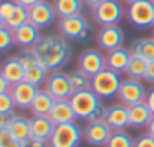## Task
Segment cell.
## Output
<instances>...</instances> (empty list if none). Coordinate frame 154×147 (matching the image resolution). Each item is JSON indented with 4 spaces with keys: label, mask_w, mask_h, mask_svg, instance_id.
Returning a JSON list of instances; mask_svg holds the SVG:
<instances>
[{
    "label": "cell",
    "mask_w": 154,
    "mask_h": 147,
    "mask_svg": "<svg viewBox=\"0 0 154 147\" xmlns=\"http://www.w3.org/2000/svg\"><path fill=\"white\" fill-rule=\"evenodd\" d=\"M33 53L38 62L45 66L50 72L60 71L66 66L72 57V48L63 36H41L38 44L33 47Z\"/></svg>",
    "instance_id": "6da1fadb"
},
{
    "label": "cell",
    "mask_w": 154,
    "mask_h": 147,
    "mask_svg": "<svg viewBox=\"0 0 154 147\" xmlns=\"http://www.w3.org/2000/svg\"><path fill=\"white\" fill-rule=\"evenodd\" d=\"M123 83L121 74L106 68L91 77V84L90 89L102 99H112L118 95L120 86Z\"/></svg>",
    "instance_id": "7a4b0ae2"
},
{
    "label": "cell",
    "mask_w": 154,
    "mask_h": 147,
    "mask_svg": "<svg viewBox=\"0 0 154 147\" xmlns=\"http://www.w3.org/2000/svg\"><path fill=\"white\" fill-rule=\"evenodd\" d=\"M84 138V131L76 122L55 125L50 138L51 147H78Z\"/></svg>",
    "instance_id": "3957f363"
},
{
    "label": "cell",
    "mask_w": 154,
    "mask_h": 147,
    "mask_svg": "<svg viewBox=\"0 0 154 147\" xmlns=\"http://www.w3.org/2000/svg\"><path fill=\"white\" fill-rule=\"evenodd\" d=\"M126 15L132 26L138 29H150L154 26V2L135 0L129 3Z\"/></svg>",
    "instance_id": "277c9868"
},
{
    "label": "cell",
    "mask_w": 154,
    "mask_h": 147,
    "mask_svg": "<svg viewBox=\"0 0 154 147\" xmlns=\"http://www.w3.org/2000/svg\"><path fill=\"white\" fill-rule=\"evenodd\" d=\"M58 30L63 38L66 39H73L79 42H85L90 38L91 27L88 21L79 14V15H72L66 18H60L58 23Z\"/></svg>",
    "instance_id": "5b68a950"
},
{
    "label": "cell",
    "mask_w": 154,
    "mask_h": 147,
    "mask_svg": "<svg viewBox=\"0 0 154 147\" xmlns=\"http://www.w3.org/2000/svg\"><path fill=\"white\" fill-rule=\"evenodd\" d=\"M69 101L73 107L76 117L82 120H88V117L94 113V110L102 104V98H99L91 89L73 92Z\"/></svg>",
    "instance_id": "8992f818"
},
{
    "label": "cell",
    "mask_w": 154,
    "mask_h": 147,
    "mask_svg": "<svg viewBox=\"0 0 154 147\" xmlns=\"http://www.w3.org/2000/svg\"><path fill=\"white\" fill-rule=\"evenodd\" d=\"M18 59L21 60V63L26 69V80L29 83H32L38 87L45 84V81L50 75V71L38 62L33 50H23L18 54Z\"/></svg>",
    "instance_id": "52a82bcc"
},
{
    "label": "cell",
    "mask_w": 154,
    "mask_h": 147,
    "mask_svg": "<svg viewBox=\"0 0 154 147\" xmlns=\"http://www.w3.org/2000/svg\"><path fill=\"white\" fill-rule=\"evenodd\" d=\"M94 20L102 26L118 24L124 17V8L120 0H105L96 8H93Z\"/></svg>",
    "instance_id": "ba28073f"
},
{
    "label": "cell",
    "mask_w": 154,
    "mask_h": 147,
    "mask_svg": "<svg viewBox=\"0 0 154 147\" xmlns=\"http://www.w3.org/2000/svg\"><path fill=\"white\" fill-rule=\"evenodd\" d=\"M45 90L51 95L55 101L61 99H70L73 95V87L69 78V74H64L61 71H54L48 75L45 81Z\"/></svg>",
    "instance_id": "9c48e42d"
},
{
    "label": "cell",
    "mask_w": 154,
    "mask_h": 147,
    "mask_svg": "<svg viewBox=\"0 0 154 147\" xmlns=\"http://www.w3.org/2000/svg\"><path fill=\"white\" fill-rule=\"evenodd\" d=\"M117 98L120 99L121 104L130 107V105L144 102L147 99V90H145V86L139 80L126 78V80H123V83L120 86Z\"/></svg>",
    "instance_id": "30bf717a"
},
{
    "label": "cell",
    "mask_w": 154,
    "mask_h": 147,
    "mask_svg": "<svg viewBox=\"0 0 154 147\" xmlns=\"http://www.w3.org/2000/svg\"><path fill=\"white\" fill-rule=\"evenodd\" d=\"M78 69L85 72L88 77H94L106 69V56H103L99 50H85L78 59Z\"/></svg>",
    "instance_id": "8fae6325"
},
{
    "label": "cell",
    "mask_w": 154,
    "mask_h": 147,
    "mask_svg": "<svg viewBox=\"0 0 154 147\" xmlns=\"http://www.w3.org/2000/svg\"><path fill=\"white\" fill-rule=\"evenodd\" d=\"M57 17V12L54 9V5H51L47 0H42L36 3L35 6L29 8V21L33 23L39 29H45L51 26Z\"/></svg>",
    "instance_id": "7c38bea8"
},
{
    "label": "cell",
    "mask_w": 154,
    "mask_h": 147,
    "mask_svg": "<svg viewBox=\"0 0 154 147\" xmlns=\"http://www.w3.org/2000/svg\"><path fill=\"white\" fill-rule=\"evenodd\" d=\"M11 95L14 98V102H15V107L17 108H21V110H30L33 101L36 98L38 92H39V87L29 83L27 80L18 83V84H14L11 87Z\"/></svg>",
    "instance_id": "4fadbf2b"
},
{
    "label": "cell",
    "mask_w": 154,
    "mask_h": 147,
    "mask_svg": "<svg viewBox=\"0 0 154 147\" xmlns=\"http://www.w3.org/2000/svg\"><path fill=\"white\" fill-rule=\"evenodd\" d=\"M123 42H124V32L118 24L103 26L97 33V44L106 53L123 47Z\"/></svg>",
    "instance_id": "5bb4252c"
},
{
    "label": "cell",
    "mask_w": 154,
    "mask_h": 147,
    "mask_svg": "<svg viewBox=\"0 0 154 147\" xmlns=\"http://www.w3.org/2000/svg\"><path fill=\"white\" fill-rule=\"evenodd\" d=\"M112 134V129L109 128V125L100 120V122H91L87 125L85 131H84V138L87 140L88 144L94 147H105L109 137Z\"/></svg>",
    "instance_id": "9a60e30c"
},
{
    "label": "cell",
    "mask_w": 154,
    "mask_h": 147,
    "mask_svg": "<svg viewBox=\"0 0 154 147\" xmlns=\"http://www.w3.org/2000/svg\"><path fill=\"white\" fill-rule=\"evenodd\" d=\"M105 122L109 125L112 131H124L130 126L129 123V107L124 104H114L108 107Z\"/></svg>",
    "instance_id": "2e32d148"
},
{
    "label": "cell",
    "mask_w": 154,
    "mask_h": 147,
    "mask_svg": "<svg viewBox=\"0 0 154 147\" xmlns=\"http://www.w3.org/2000/svg\"><path fill=\"white\" fill-rule=\"evenodd\" d=\"M39 30H41L39 27H36L33 23L27 21L26 24H23V26H20L18 29L14 30L15 44L24 50H32L38 44V41L41 39Z\"/></svg>",
    "instance_id": "e0dca14e"
},
{
    "label": "cell",
    "mask_w": 154,
    "mask_h": 147,
    "mask_svg": "<svg viewBox=\"0 0 154 147\" xmlns=\"http://www.w3.org/2000/svg\"><path fill=\"white\" fill-rule=\"evenodd\" d=\"M0 72L11 86L18 84L26 80V69H24L21 60L18 59V56L6 59L0 66Z\"/></svg>",
    "instance_id": "ac0fdd59"
},
{
    "label": "cell",
    "mask_w": 154,
    "mask_h": 147,
    "mask_svg": "<svg viewBox=\"0 0 154 147\" xmlns=\"http://www.w3.org/2000/svg\"><path fill=\"white\" fill-rule=\"evenodd\" d=\"M48 117L54 122V125L70 123V122H75V120L78 119L69 99L55 101L54 105H52V108H51V113L48 114Z\"/></svg>",
    "instance_id": "d6986e66"
},
{
    "label": "cell",
    "mask_w": 154,
    "mask_h": 147,
    "mask_svg": "<svg viewBox=\"0 0 154 147\" xmlns=\"http://www.w3.org/2000/svg\"><path fill=\"white\" fill-rule=\"evenodd\" d=\"M55 125L48 116H33L30 119V137L50 141Z\"/></svg>",
    "instance_id": "ffe728a7"
},
{
    "label": "cell",
    "mask_w": 154,
    "mask_h": 147,
    "mask_svg": "<svg viewBox=\"0 0 154 147\" xmlns=\"http://www.w3.org/2000/svg\"><path fill=\"white\" fill-rule=\"evenodd\" d=\"M153 116V111L150 110V107L145 101L129 107V123L132 128H136V129L147 128V125L150 123Z\"/></svg>",
    "instance_id": "44dd1931"
},
{
    "label": "cell",
    "mask_w": 154,
    "mask_h": 147,
    "mask_svg": "<svg viewBox=\"0 0 154 147\" xmlns=\"http://www.w3.org/2000/svg\"><path fill=\"white\" fill-rule=\"evenodd\" d=\"M132 59V53L130 50L124 48V47H120L117 50H112L106 54V68L121 74V72H126L127 66H129V62Z\"/></svg>",
    "instance_id": "7402d4cb"
},
{
    "label": "cell",
    "mask_w": 154,
    "mask_h": 147,
    "mask_svg": "<svg viewBox=\"0 0 154 147\" xmlns=\"http://www.w3.org/2000/svg\"><path fill=\"white\" fill-rule=\"evenodd\" d=\"M54 102H55V99L52 98L45 89H39L36 98L30 107V111H32L33 116H48L51 113Z\"/></svg>",
    "instance_id": "603a6c76"
},
{
    "label": "cell",
    "mask_w": 154,
    "mask_h": 147,
    "mask_svg": "<svg viewBox=\"0 0 154 147\" xmlns=\"http://www.w3.org/2000/svg\"><path fill=\"white\" fill-rule=\"evenodd\" d=\"M132 56L141 57L147 62L154 60V38H141L132 42L130 45Z\"/></svg>",
    "instance_id": "cb8c5ba5"
},
{
    "label": "cell",
    "mask_w": 154,
    "mask_h": 147,
    "mask_svg": "<svg viewBox=\"0 0 154 147\" xmlns=\"http://www.w3.org/2000/svg\"><path fill=\"white\" fill-rule=\"evenodd\" d=\"M84 6V0H54V9L57 17L66 18L72 15H79Z\"/></svg>",
    "instance_id": "d4e9b609"
},
{
    "label": "cell",
    "mask_w": 154,
    "mask_h": 147,
    "mask_svg": "<svg viewBox=\"0 0 154 147\" xmlns=\"http://www.w3.org/2000/svg\"><path fill=\"white\" fill-rule=\"evenodd\" d=\"M9 132L12 134V137L18 141H24L30 137V120L23 117V116H17L12 122V125L9 126Z\"/></svg>",
    "instance_id": "484cf974"
},
{
    "label": "cell",
    "mask_w": 154,
    "mask_h": 147,
    "mask_svg": "<svg viewBox=\"0 0 154 147\" xmlns=\"http://www.w3.org/2000/svg\"><path fill=\"white\" fill-rule=\"evenodd\" d=\"M147 60L141 59V57H136V56H132L130 62H129V66L126 69V74L129 78H133V80H145V72H147Z\"/></svg>",
    "instance_id": "4316f807"
},
{
    "label": "cell",
    "mask_w": 154,
    "mask_h": 147,
    "mask_svg": "<svg viewBox=\"0 0 154 147\" xmlns=\"http://www.w3.org/2000/svg\"><path fill=\"white\" fill-rule=\"evenodd\" d=\"M105 147H135V140L126 131H112Z\"/></svg>",
    "instance_id": "83f0119b"
},
{
    "label": "cell",
    "mask_w": 154,
    "mask_h": 147,
    "mask_svg": "<svg viewBox=\"0 0 154 147\" xmlns=\"http://www.w3.org/2000/svg\"><path fill=\"white\" fill-rule=\"evenodd\" d=\"M27 21H29V8H26L23 5H18V8L15 9V12L12 14V17L5 23V26H8L9 29L15 30L20 26L26 24Z\"/></svg>",
    "instance_id": "f1b7e54d"
},
{
    "label": "cell",
    "mask_w": 154,
    "mask_h": 147,
    "mask_svg": "<svg viewBox=\"0 0 154 147\" xmlns=\"http://www.w3.org/2000/svg\"><path fill=\"white\" fill-rule=\"evenodd\" d=\"M69 78H70V83H72V87H73L75 92L84 90V89H90L91 77H88V75H87L85 72H82L81 69H76V71L69 72Z\"/></svg>",
    "instance_id": "f546056e"
},
{
    "label": "cell",
    "mask_w": 154,
    "mask_h": 147,
    "mask_svg": "<svg viewBox=\"0 0 154 147\" xmlns=\"http://www.w3.org/2000/svg\"><path fill=\"white\" fill-rule=\"evenodd\" d=\"M15 44V38H14V30L9 29L8 26H0V53H5L8 50L12 48V45Z\"/></svg>",
    "instance_id": "4dcf8cb0"
},
{
    "label": "cell",
    "mask_w": 154,
    "mask_h": 147,
    "mask_svg": "<svg viewBox=\"0 0 154 147\" xmlns=\"http://www.w3.org/2000/svg\"><path fill=\"white\" fill-rule=\"evenodd\" d=\"M17 8H18V3L15 0H0V15L3 18V23H6L12 17Z\"/></svg>",
    "instance_id": "1f68e13d"
},
{
    "label": "cell",
    "mask_w": 154,
    "mask_h": 147,
    "mask_svg": "<svg viewBox=\"0 0 154 147\" xmlns=\"http://www.w3.org/2000/svg\"><path fill=\"white\" fill-rule=\"evenodd\" d=\"M15 102L11 95V92L6 93H0V114H8V113H14L15 110Z\"/></svg>",
    "instance_id": "d6a6232c"
},
{
    "label": "cell",
    "mask_w": 154,
    "mask_h": 147,
    "mask_svg": "<svg viewBox=\"0 0 154 147\" xmlns=\"http://www.w3.org/2000/svg\"><path fill=\"white\" fill-rule=\"evenodd\" d=\"M0 147H21V141L15 140L9 129H0Z\"/></svg>",
    "instance_id": "836d02e7"
},
{
    "label": "cell",
    "mask_w": 154,
    "mask_h": 147,
    "mask_svg": "<svg viewBox=\"0 0 154 147\" xmlns=\"http://www.w3.org/2000/svg\"><path fill=\"white\" fill-rule=\"evenodd\" d=\"M106 110H108V107H105V104H100L96 110H94V113L88 117V123H91V122H100V120H105V116H106Z\"/></svg>",
    "instance_id": "e575fe53"
},
{
    "label": "cell",
    "mask_w": 154,
    "mask_h": 147,
    "mask_svg": "<svg viewBox=\"0 0 154 147\" xmlns=\"http://www.w3.org/2000/svg\"><path fill=\"white\" fill-rule=\"evenodd\" d=\"M135 147H154V137H151L148 132L139 135L135 140Z\"/></svg>",
    "instance_id": "d590c367"
},
{
    "label": "cell",
    "mask_w": 154,
    "mask_h": 147,
    "mask_svg": "<svg viewBox=\"0 0 154 147\" xmlns=\"http://www.w3.org/2000/svg\"><path fill=\"white\" fill-rule=\"evenodd\" d=\"M21 147H51V146H50V141L29 137L27 140H24V141L21 143Z\"/></svg>",
    "instance_id": "8d00e7d4"
},
{
    "label": "cell",
    "mask_w": 154,
    "mask_h": 147,
    "mask_svg": "<svg viewBox=\"0 0 154 147\" xmlns=\"http://www.w3.org/2000/svg\"><path fill=\"white\" fill-rule=\"evenodd\" d=\"M15 113H8V114H0V129H9L15 119Z\"/></svg>",
    "instance_id": "74e56055"
},
{
    "label": "cell",
    "mask_w": 154,
    "mask_h": 147,
    "mask_svg": "<svg viewBox=\"0 0 154 147\" xmlns=\"http://www.w3.org/2000/svg\"><path fill=\"white\" fill-rule=\"evenodd\" d=\"M145 80L148 83L154 84V60L147 63V72H145Z\"/></svg>",
    "instance_id": "f35d334b"
},
{
    "label": "cell",
    "mask_w": 154,
    "mask_h": 147,
    "mask_svg": "<svg viewBox=\"0 0 154 147\" xmlns=\"http://www.w3.org/2000/svg\"><path fill=\"white\" fill-rule=\"evenodd\" d=\"M11 84L6 81V78L2 75V72H0V93H6V92H9L11 90Z\"/></svg>",
    "instance_id": "ab89813d"
},
{
    "label": "cell",
    "mask_w": 154,
    "mask_h": 147,
    "mask_svg": "<svg viewBox=\"0 0 154 147\" xmlns=\"http://www.w3.org/2000/svg\"><path fill=\"white\" fill-rule=\"evenodd\" d=\"M145 102L148 104V107H150V110L153 111L154 114V87L147 93V99H145Z\"/></svg>",
    "instance_id": "60d3db41"
},
{
    "label": "cell",
    "mask_w": 154,
    "mask_h": 147,
    "mask_svg": "<svg viewBox=\"0 0 154 147\" xmlns=\"http://www.w3.org/2000/svg\"><path fill=\"white\" fill-rule=\"evenodd\" d=\"M18 5H23V6H26V8H32V6H35L36 3H39V2H42V0H15Z\"/></svg>",
    "instance_id": "b9f144b4"
},
{
    "label": "cell",
    "mask_w": 154,
    "mask_h": 147,
    "mask_svg": "<svg viewBox=\"0 0 154 147\" xmlns=\"http://www.w3.org/2000/svg\"><path fill=\"white\" fill-rule=\"evenodd\" d=\"M147 132H148L151 137H154V116H153V119L150 120V123L147 125Z\"/></svg>",
    "instance_id": "7bdbcfd3"
},
{
    "label": "cell",
    "mask_w": 154,
    "mask_h": 147,
    "mask_svg": "<svg viewBox=\"0 0 154 147\" xmlns=\"http://www.w3.org/2000/svg\"><path fill=\"white\" fill-rule=\"evenodd\" d=\"M102 2H105V0H84V3H87L90 8H96V6L100 5Z\"/></svg>",
    "instance_id": "ee69618b"
},
{
    "label": "cell",
    "mask_w": 154,
    "mask_h": 147,
    "mask_svg": "<svg viewBox=\"0 0 154 147\" xmlns=\"http://www.w3.org/2000/svg\"><path fill=\"white\" fill-rule=\"evenodd\" d=\"M5 23H3V18H2V15H0V26H3Z\"/></svg>",
    "instance_id": "f6af8a7d"
},
{
    "label": "cell",
    "mask_w": 154,
    "mask_h": 147,
    "mask_svg": "<svg viewBox=\"0 0 154 147\" xmlns=\"http://www.w3.org/2000/svg\"><path fill=\"white\" fill-rule=\"evenodd\" d=\"M124 2H127V3H132V2H135V0H124Z\"/></svg>",
    "instance_id": "bcb514c9"
},
{
    "label": "cell",
    "mask_w": 154,
    "mask_h": 147,
    "mask_svg": "<svg viewBox=\"0 0 154 147\" xmlns=\"http://www.w3.org/2000/svg\"><path fill=\"white\" fill-rule=\"evenodd\" d=\"M153 2H154V0H153Z\"/></svg>",
    "instance_id": "7dc6e473"
}]
</instances>
